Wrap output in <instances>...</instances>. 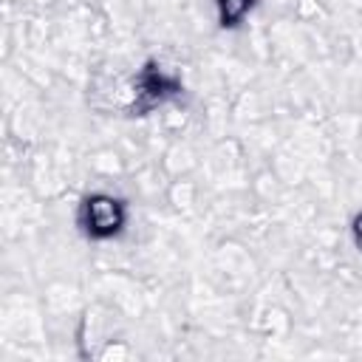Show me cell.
<instances>
[{"mask_svg":"<svg viewBox=\"0 0 362 362\" xmlns=\"http://www.w3.org/2000/svg\"><path fill=\"white\" fill-rule=\"evenodd\" d=\"M257 0H215V14H218V25L221 28H235L240 25Z\"/></svg>","mask_w":362,"mask_h":362,"instance_id":"3957f363","label":"cell"},{"mask_svg":"<svg viewBox=\"0 0 362 362\" xmlns=\"http://www.w3.org/2000/svg\"><path fill=\"white\" fill-rule=\"evenodd\" d=\"M130 218L127 201L113 192H90L79 204V229L90 240H110L124 232Z\"/></svg>","mask_w":362,"mask_h":362,"instance_id":"6da1fadb","label":"cell"},{"mask_svg":"<svg viewBox=\"0 0 362 362\" xmlns=\"http://www.w3.org/2000/svg\"><path fill=\"white\" fill-rule=\"evenodd\" d=\"M181 90V79L167 71L164 65L158 62H147L133 79H130V88H127V107L133 113H147L153 107H161L167 99L178 96Z\"/></svg>","mask_w":362,"mask_h":362,"instance_id":"7a4b0ae2","label":"cell"},{"mask_svg":"<svg viewBox=\"0 0 362 362\" xmlns=\"http://www.w3.org/2000/svg\"><path fill=\"white\" fill-rule=\"evenodd\" d=\"M351 238H354L356 249H362V212H356L351 221Z\"/></svg>","mask_w":362,"mask_h":362,"instance_id":"277c9868","label":"cell"}]
</instances>
